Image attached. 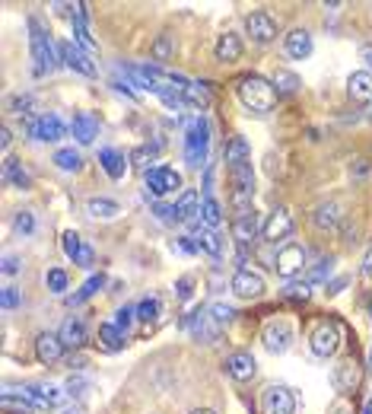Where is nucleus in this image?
Instances as JSON below:
<instances>
[{
	"label": "nucleus",
	"mask_w": 372,
	"mask_h": 414,
	"mask_svg": "<svg viewBox=\"0 0 372 414\" xmlns=\"http://www.w3.org/2000/svg\"><path fill=\"white\" fill-rule=\"evenodd\" d=\"M274 83L280 86V93H287V96H293V93L299 90V80H296L293 73H287V71H277L274 73Z\"/></svg>",
	"instance_id": "42"
},
{
	"label": "nucleus",
	"mask_w": 372,
	"mask_h": 414,
	"mask_svg": "<svg viewBox=\"0 0 372 414\" xmlns=\"http://www.w3.org/2000/svg\"><path fill=\"white\" fill-rule=\"evenodd\" d=\"M169 54H172V38H169V36H162L159 42H156V58H159V61H166Z\"/></svg>",
	"instance_id": "50"
},
{
	"label": "nucleus",
	"mask_w": 372,
	"mask_h": 414,
	"mask_svg": "<svg viewBox=\"0 0 372 414\" xmlns=\"http://www.w3.org/2000/svg\"><path fill=\"white\" fill-rule=\"evenodd\" d=\"M347 93L354 103H372V73L369 71H356L347 80Z\"/></svg>",
	"instance_id": "20"
},
{
	"label": "nucleus",
	"mask_w": 372,
	"mask_h": 414,
	"mask_svg": "<svg viewBox=\"0 0 372 414\" xmlns=\"http://www.w3.org/2000/svg\"><path fill=\"white\" fill-rule=\"evenodd\" d=\"M134 309H137L140 322H153V319L159 316V300H156V296H147V300H140Z\"/></svg>",
	"instance_id": "41"
},
{
	"label": "nucleus",
	"mask_w": 372,
	"mask_h": 414,
	"mask_svg": "<svg viewBox=\"0 0 372 414\" xmlns=\"http://www.w3.org/2000/svg\"><path fill=\"white\" fill-rule=\"evenodd\" d=\"M369 370H372V351H369Z\"/></svg>",
	"instance_id": "63"
},
{
	"label": "nucleus",
	"mask_w": 372,
	"mask_h": 414,
	"mask_svg": "<svg viewBox=\"0 0 372 414\" xmlns=\"http://www.w3.org/2000/svg\"><path fill=\"white\" fill-rule=\"evenodd\" d=\"M4 309H13V306H19V294H16V287H4Z\"/></svg>",
	"instance_id": "49"
},
{
	"label": "nucleus",
	"mask_w": 372,
	"mask_h": 414,
	"mask_svg": "<svg viewBox=\"0 0 372 414\" xmlns=\"http://www.w3.org/2000/svg\"><path fill=\"white\" fill-rule=\"evenodd\" d=\"M86 210H90L92 217H102V220H112V217L121 214V207L115 205V201H108V198H90V201H86Z\"/></svg>",
	"instance_id": "29"
},
{
	"label": "nucleus",
	"mask_w": 372,
	"mask_h": 414,
	"mask_svg": "<svg viewBox=\"0 0 372 414\" xmlns=\"http://www.w3.org/2000/svg\"><path fill=\"white\" fill-rule=\"evenodd\" d=\"M185 103L194 105V108H207V105H211V93H207V86L191 83V86L185 90Z\"/></svg>",
	"instance_id": "36"
},
{
	"label": "nucleus",
	"mask_w": 372,
	"mask_h": 414,
	"mask_svg": "<svg viewBox=\"0 0 372 414\" xmlns=\"http://www.w3.org/2000/svg\"><path fill=\"white\" fill-rule=\"evenodd\" d=\"M96 134H99V121H96V115L80 112L77 118H73V138H77L80 144H92V140H96Z\"/></svg>",
	"instance_id": "24"
},
{
	"label": "nucleus",
	"mask_w": 372,
	"mask_h": 414,
	"mask_svg": "<svg viewBox=\"0 0 372 414\" xmlns=\"http://www.w3.org/2000/svg\"><path fill=\"white\" fill-rule=\"evenodd\" d=\"M13 227H16V233L29 236L32 229H36V217H32L29 210H19V214H16V220H13Z\"/></svg>",
	"instance_id": "44"
},
{
	"label": "nucleus",
	"mask_w": 372,
	"mask_h": 414,
	"mask_svg": "<svg viewBox=\"0 0 372 414\" xmlns=\"http://www.w3.org/2000/svg\"><path fill=\"white\" fill-rule=\"evenodd\" d=\"M207 144H211V131H207L204 121H194L191 128H188V138H185V160L188 166H204L207 162Z\"/></svg>",
	"instance_id": "3"
},
{
	"label": "nucleus",
	"mask_w": 372,
	"mask_h": 414,
	"mask_svg": "<svg viewBox=\"0 0 372 414\" xmlns=\"http://www.w3.org/2000/svg\"><path fill=\"white\" fill-rule=\"evenodd\" d=\"M369 316H372V296H369Z\"/></svg>",
	"instance_id": "64"
},
{
	"label": "nucleus",
	"mask_w": 372,
	"mask_h": 414,
	"mask_svg": "<svg viewBox=\"0 0 372 414\" xmlns=\"http://www.w3.org/2000/svg\"><path fill=\"white\" fill-rule=\"evenodd\" d=\"M179 249H181V252H194V249H201V246H198V242H191V236H181Z\"/></svg>",
	"instance_id": "54"
},
{
	"label": "nucleus",
	"mask_w": 372,
	"mask_h": 414,
	"mask_svg": "<svg viewBox=\"0 0 372 414\" xmlns=\"http://www.w3.org/2000/svg\"><path fill=\"white\" fill-rule=\"evenodd\" d=\"M134 319H137V309H131V306L118 309V312H115V328L127 335V331H131V325H134Z\"/></svg>",
	"instance_id": "43"
},
{
	"label": "nucleus",
	"mask_w": 372,
	"mask_h": 414,
	"mask_svg": "<svg viewBox=\"0 0 372 414\" xmlns=\"http://www.w3.org/2000/svg\"><path fill=\"white\" fill-rule=\"evenodd\" d=\"M258 229H261V217L255 214V210L235 217V223H233V233H235V239H239V242H252L255 236H258Z\"/></svg>",
	"instance_id": "23"
},
{
	"label": "nucleus",
	"mask_w": 372,
	"mask_h": 414,
	"mask_svg": "<svg viewBox=\"0 0 372 414\" xmlns=\"http://www.w3.org/2000/svg\"><path fill=\"white\" fill-rule=\"evenodd\" d=\"M328 274H331V259H319L309 268V274H306V284L312 287V284H321V281H328Z\"/></svg>",
	"instance_id": "40"
},
{
	"label": "nucleus",
	"mask_w": 372,
	"mask_h": 414,
	"mask_svg": "<svg viewBox=\"0 0 372 414\" xmlns=\"http://www.w3.org/2000/svg\"><path fill=\"white\" fill-rule=\"evenodd\" d=\"M363 414H372V398L366 402V408H363Z\"/></svg>",
	"instance_id": "61"
},
{
	"label": "nucleus",
	"mask_w": 372,
	"mask_h": 414,
	"mask_svg": "<svg viewBox=\"0 0 372 414\" xmlns=\"http://www.w3.org/2000/svg\"><path fill=\"white\" fill-rule=\"evenodd\" d=\"M175 290H179V300H191V277H181Z\"/></svg>",
	"instance_id": "52"
},
{
	"label": "nucleus",
	"mask_w": 372,
	"mask_h": 414,
	"mask_svg": "<svg viewBox=\"0 0 372 414\" xmlns=\"http://www.w3.org/2000/svg\"><path fill=\"white\" fill-rule=\"evenodd\" d=\"M64 414H80V408H67Z\"/></svg>",
	"instance_id": "62"
},
{
	"label": "nucleus",
	"mask_w": 372,
	"mask_h": 414,
	"mask_svg": "<svg viewBox=\"0 0 372 414\" xmlns=\"http://www.w3.org/2000/svg\"><path fill=\"white\" fill-rule=\"evenodd\" d=\"M4 179L13 182V185H19V188L29 185V172H26L23 162H16V160H6L4 162Z\"/></svg>",
	"instance_id": "31"
},
{
	"label": "nucleus",
	"mask_w": 372,
	"mask_h": 414,
	"mask_svg": "<svg viewBox=\"0 0 372 414\" xmlns=\"http://www.w3.org/2000/svg\"><path fill=\"white\" fill-rule=\"evenodd\" d=\"M363 274H366V277H372V246H369L366 259H363Z\"/></svg>",
	"instance_id": "58"
},
{
	"label": "nucleus",
	"mask_w": 372,
	"mask_h": 414,
	"mask_svg": "<svg viewBox=\"0 0 372 414\" xmlns=\"http://www.w3.org/2000/svg\"><path fill=\"white\" fill-rule=\"evenodd\" d=\"M207 316L213 319V325L216 328H223V325H229L233 322V306H226V303H211V306H207Z\"/></svg>",
	"instance_id": "38"
},
{
	"label": "nucleus",
	"mask_w": 372,
	"mask_h": 414,
	"mask_svg": "<svg viewBox=\"0 0 372 414\" xmlns=\"http://www.w3.org/2000/svg\"><path fill=\"white\" fill-rule=\"evenodd\" d=\"M181 185V175L175 169H166V166H156V169H147V192L150 195H169Z\"/></svg>",
	"instance_id": "9"
},
{
	"label": "nucleus",
	"mask_w": 372,
	"mask_h": 414,
	"mask_svg": "<svg viewBox=\"0 0 372 414\" xmlns=\"http://www.w3.org/2000/svg\"><path fill=\"white\" fill-rule=\"evenodd\" d=\"M48 290H54V294H64V290H67V271H60V268L48 271Z\"/></svg>",
	"instance_id": "45"
},
{
	"label": "nucleus",
	"mask_w": 372,
	"mask_h": 414,
	"mask_svg": "<svg viewBox=\"0 0 372 414\" xmlns=\"http://www.w3.org/2000/svg\"><path fill=\"white\" fill-rule=\"evenodd\" d=\"M337 348H341V328H337L334 322L319 325L312 335V354L315 357H334Z\"/></svg>",
	"instance_id": "7"
},
{
	"label": "nucleus",
	"mask_w": 372,
	"mask_h": 414,
	"mask_svg": "<svg viewBox=\"0 0 372 414\" xmlns=\"http://www.w3.org/2000/svg\"><path fill=\"white\" fill-rule=\"evenodd\" d=\"M10 140H13V134H10V128H0V147H10Z\"/></svg>",
	"instance_id": "57"
},
{
	"label": "nucleus",
	"mask_w": 372,
	"mask_h": 414,
	"mask_svg": "<svg viewBox=\"0 0 372 414\" xmlns=\"http://www.w3.org/2000/svg\"><path fill=\"white\" fill-rule=\"evenodd\" d=\"M54 162H58V169H64V172H77L83 160H80V153L73 150V147H64V150L54 153Z\"/></svg>",
	"instance_id": "35"
},
{
	"label": "nucleus",
	"mask_w": 372,
	"mask_h": 414,
	"mask_svg": "<svg viewBox=\"0 0 372 414\" xmlns=\"http://www.w3.org/2000/svg\"><path fill=\"white\" fill-rule=\"evenodd\" d=\"M229 185H233V192H229V205L239 210V217L248 214V210H252V195H255L252 160L233 162V166H229Z\"/></svg>",
	"instance_id": "1"
},
{
	"label": "nucleus",
	"mask_w": 372,
	"mask_h": 414,
	"mask_svg": "<svg viewBox=\"0 0 372 414\" xmlns=\"http://www.w3.org/2000/svg\"><path fill=\"white\" fill-rule=\"evenodd\" d=\"M293 233V217H289L287 207H277L270 214V220L265 223V239L267 242H277V239H287Z\"/></svg>",
	"instance_id": "17"
},
{
	"label": "nucleus",
	"mask_w": 372,
	"mask_h": 414,
	"mask_svg": "<svg viewBox=\"0 0 372 414\" xmlns=\"http://www.w3.org/2000/svg\"><path fill=\"white\" fill-rule=\"evenodd\" d=\"M201 205H204V201H201V195L188 188V192L175 201V214H179V220H194V217L201 214Z\"/></svg>",
	"instance_id": "27"
},
{
	"label": "nucleus",
	"mask_w": 372,
	"mask_h": 414,
	"mask_svg": "<svg viewBox=\"0 0 372 414\" xmlns=\"http://www.w3.org/2000/svg\"><path fill=\"white\" fill-rule=\"evenodd\" d=\"M293 344V328L287 322H267L265 325V348L270 354H283Z\"/></svg>",
	"instance_id": "13"
},
{
	"label": "nucleus",
	"mask_w": 372,
	"mask_h": 414,
	"mask_svg": "<svg viewBox=\"0 0 372 414\" xmlns=\"http://www.w3.org/2000/svg\"><path fill=\"white\" fill-rule=\"evenodd\" d=\"M127 341L124 331H118L115 325H102L99 328V344H102V351H108V354H115V351H121Z\"/></svg>",
	"instance_id": "28"
},
{
	"label": "nucleus",
	"mask_w": 372,
	"mask_h": 414,
	"mask_svg": "<svg viewBox=\"0 0 372 414\" xmlns=\"http://www.w3.org/2000/svg\"><path fill=\"white\" fill-rule=\"evenodd\" d=\"M287 296H289V300H309V284L306 281H302V284H289Z\"/></svg>",
	"instance_id": "48"
},
{
	"label": "nucleus",
	"mask_w": 372,
	"mask_h": 414,
	"mask_svg": "<svg viewBox=\"0 0 372 414\" xmlns=\"http://www.w3.org/2000/svg\"><path fill=\"white\" fill-rule=\"evenodd\" d=\"M360 58L366 61V67H369V73H372V45H363V48H360Z\"/></svg>",
	"instance_id": "56"
},
{
	"label": "nucleus",
	"mask_w": 372,
	"mask_h": 414,
	"mask_svg": "<svg viewBox=\"0 0 372 414\" xmlns=\"http://www.w3.org/2000/svg\"><path fill=\"white\" fill-rule=\"evenodd\" d=\"M220 220H223V207L207 195L204 205H201V223H207V227L213 229V227H220Z\"/></svg>",
	"instance_id": "34"
},
{
	"label": "nucleus",
	"mask_w": 372,
	"mask_h": 414,
	"mask_svg": "<svg viewBox=\"0 0 372 414\" xmlns=\"http://www.w3.org/2000/svg\"><path fill=\"white\" fill-rule=\"evenodd\" d=\"M245 32L252 36V42L267 45V42L277 38V23L267 16V13H252V16H245Z\"/></svg>",
	"instance_id": "11"
},
{
	"label": "nucleus",
	"mask_w": 372,
	"mask_h": 414,
	"mask_svg": "<svg viewBox=\"0 0 372 414\" xmlns=\"http://www.w3.org/2000/svg\"><path fill=\"white\" fill-rule=\"evenodd\" d=\"M29 105H32L29 96H13L10 103H6V108H10V112H16V115H26V112H29Z\"/></svg>",
	"instance_id": "47"
},
{
	"label": "nucleus",
	"mask_w": 372,
	"mask_h": 414,
	"mask_svg": "<svg viewBox=\"0 0 372 414\" xmlns=\"http://www.w3.org/2000/svg\"><path fill=\"white\" fill-rule=\"evenodd\" d=\"M261 411L265 414H293L296 411V395L287 385H267L261 395Z\"/></svg>",
	"instance_id": "5"
},
{
	"label": "nucleus",
	"mask_w": 372,
	"mask_h": 414,
	"mask_svg": "<svg viewBox=\"0 0 372 414\" xmlns=\"http://www.w3.org/2000/svg\"><path fill=\"white\" fill-rule=\"evenodd\" d=\"M29 134L36 140H58L64 138V121L58 115H42V118H29Z\"/></svg>",
	"instance_id": "16"
},
{
	"label": "nucleus",
	"mask_w": 372,
	"mask_h": 414,
	"mask_svg": "<svg viewBox=\"0 0 372 414\" xmlns=\"http://www.w3.org/2000/svg\"><path fill=\"white\" fill-rule=\"evenodd\" d=\"M252 160V153H248V144L242 138H233L226 144V166H233V162H245Z\"/></svg>",
	"instance_id": "33"
},
{
	"label": "nucleus",
	"mask_w": 372,
	"mask_h": 414,
	"mask_svg": "<svg viewBox=\"0 0 372 414\" xmlns=\"http://www.w3.org/2000/svg\"><path fill=\"white\" fill-rule=\"evenodd\" d=\"M64 389L70 392V395L83 398V395H86V389H90V383H86V379H80V376H70V379H67V385H64Z\"/></svg>",
	"instance_id": "46"
},
{
	"label": "nucleus",
	"mask_w": 372,
	"mask_h": 414,
	"mask_svg": "<svg viewBox=\"0 0 372 414\" xmlns=\"http://www.w3.org/2000/svg\"><path fill=\"white\" fill-rule=\"evenodd\" d=\"M156 217L159 220H179V214H175V205H156Z\"/></svg>",
	"instance_id": "51"
},
{
	"label": "nucleus",
	"mask_w": 372,
	"mask_h": 414,
	"mask_svg": "<svg viewBox=\"0 0 372 414\" xmlns=\"http://www.w3.org/2000/svg\"><path fill=\"white\" fill-rule=\"evenodd\" d=\"M226 373L235 383H248V379H255V373H258V363H255V357L248 354V351H235V354L226 357Z\"/></svg>",
	"instance_id": "12"
},
{
	"label": "nucleus",
	"mask_w": 372,
	"mask_h": 414,
	"mask_svg": "<svg viewBox=\"0 0 372 414\" xmlns=\"http://www.w3.org/2000/svg\"><path fill=\"white\" fill-rule=\"evenodd\" d=\"M283 48H287V54L293 61H302V58L312 54V36H309L306 29H293L287 36V45H283Z\"/></svg>",
	"instance_id": "21"
},
{
	"label": "nucleus",
	"mask_w": 372,
	"mask_h": 414,
	"mask_svg": "<svg viewBox=\"0 0 372 414\" xmlns=\"http://www.w3.org/2000/svg\"><path fill=\"white\" fill-rule=\"evenodd\" d=\"M60 354H64V341H60V335H51V331H45V335H38L36 341V357L42 363H58Z\"/></svg>",
	"instance_id": "18"
},
{
	"label": "nucleus",
	"mask_w": 372,
	"mask_h": 414,
	"mask_svg": "<svg viewBox=\"0 0 372 414\" xmlns=\"http://www.w3.org/2000/svg\"><path fill=\"white\" fill-rule=\"evenodd\" d=\"M19 395H26L29 398L36 408H45V411H51V408H58L60 405V389L58 385H42V383H29V385H23L19 389Z\"/></svg>",
	"instance_id": "8"
},
{
	"label": "nucleus",
	"mask_w": 372,
	"mask_h": 414,
	"mask_svg": "<svg viewBox=\"0 0 372 414\" xmlns=\"http://www.w3.org/2000/svg\"><path fill=\"white\" fill-rule=\"evenodd\" d=\"M67 363H70V366H73V370H80V366H83V357H80V354H77V357H70V361H67Z\"/></svg>",
	"instance_id": "59"
},
{
	"label": "nucleus",
	"mask_w": 372,
	"mask_h": 414,
	"mask_svg": "<svg viewBox=\"0 0 372 414\" xmlns=\"http://www.w3.org/2000/svg\"><path fill=\"white\" fill-rule=\"evenodd\" d=\"M16 271H19V259H16V255H6V259H4V274L10 277V274H16Z\"/></svg>",
	"instance_id": "53"
},
{
	"label": "nucleus",
	"mask_w": 372,
	"mask_h": 414,
	"mask_svg": "<svg viewBox=\"0 0 372 414\" xmlns=\"http://www.w3.org/2000/svg\"><path fill=\"white\" fill-rule=\"evenodd\" d=\"M191 414H216V411H211V408H194Z\"/></svg>",
	"instance_id": "60"
},
{
	"label": "nucleus",
	"mask_w": 372,
	"mask_h": 414,
	"mask_svg": "<svg viewBox=\"0 0 372 414\" xmlns=\"http://www.w3.org/2000/svg\"><path fill=\"white\" fill-rule=\"evenodd\" d=\"M274 268H277V274L280 277H296L302 268H306V249L302 246H296V242H289V246H283L280 252H277V259H274Z\"/></svg>",
	"instance_id": "6"
},
{
	"label": "nucleus",
	"mask_w": 372,
	"mask_h": 414,
	"mask_svg": "<svg viewBox=\"0 0 372 414\" xmlns=\"http://www.w3.org/2000/svg\"><path fill=\"white\" fill-rule=\"evenodd\" d=\"M99 162H102V169H105L108 179H121V175H124V169H127L124 153H121V150H112V147L99 150Z\"/></svg>",
	"instance_id": "25"
},
{
	"label": "nucleus",
	"mask_w": 372,
	"mask_h": 414,
	"mask_svg": "<svg viewBox=\"0 0 372 414\" xmlns=\"http://www.w3.org/2000/svg\"><path fill=\"white\" fill-rule=\"evenodd\" d=\"M334 385L337 392H354L360 385V366H356V361H341L334 366Z\"/></svg>",
	"instance_id": "19"
},
{
	"label": "nucleus",
	"mask_w": 372,
	"mask_h": 414,
	"mask_svg": "<svg viewBox=\"0 0 372 414\" xmlns=\"http://www.w3.org/2000/svg\"><path fill=\"white\" fill-rule=\"evenodd\" d=\"M242 54V42L235 32H226V36H220V42H216V61H223V64H229V61H239Z\"/></svg>",
	"instance_id": "26"
},
{
	"label": "nucleus",
	"mask_w": 372,
	"mask_h": 414,
	"mask_svg": "<svg viewBox=\"0 0 372 414\" xmlns=\"http://www.w3.org/2000/svg\"><path fill=\"white\" fill-rule=\"evenodd\" d=\"M58 54H60V61H64L70 71H80V73H86V77L96 73V64L90 61V54H83V48H80L77 42H60Z\"/></svg>",
	"instance_id": "10"
},
{
	"label": "nucleus",
	"mask_w": 372,
	"mask_h": 414,
	"mask_svg": "<svg viewBox=\"0 0 372 414\" xmlns=\"http://www.w3.org/2000/svg\"><path fill=\"white\" fill-rule=\"evenodd\" d=\"M4 408L13 411V414H32V411H36V405H32L26 395H16V392H4Z\"/></svg>",
	"instance_id": "32"
},
{
	"label": "nucleus",
	"mask_w": 372,
	"mask_h": 414,
	"mask_svg": "<svg viewBox=\"0 0 372 414\" xmlns=\"http://www.w3.org/2000/svg\"><path fill=\"white\" fill-rule=\"evenodd\" d=\"M312 220H315V227H319V229L337 227V220H341V207H337V205H319Z\"/></svg>",
	"instance_id": "30"
},
{
	"label": "nucleus",
	"mask_w": 372,
	"mask_h": 414,
	"mask_svg": "<svg viewBox=\"0 0 372 414\" xmlns=\"http://www.w3.org/2000/svg\"><path fill=\"white\" fill-rule=\"evenodd\" d=\"M105 287V277L102 274H92L90 281L83 284V287H80V294L77 296H70V303H83V300H90L92 294H96V290H102Z\"/></svg>",
	"instance_id": "39"
},
{
	"label": "nucleus",
	"mask_w": 372,
	"mask_h": 414,
	"mask_svg": "<svg viewBox=\"0 0 372 414\" xmlns=\"http://www.w3.org/2000/svg\"><path fill=\"white\" fill-rule=\"evenodd\" d=\"M29 29H32V61H36V73L42 77V73H48L54 67V48L38 19H29Z\"/></svg>",
	"instance_id": "4"
},
{
	"label": "nucleus",
	"mask_w": 372,
	"mask_h": 414,
	"mask_svg": "<svg viewBox=\"0 0 372 414\" xmlns=\"http://www.w3.org/2000/svg\"><path fill=\"white\" fill-rule=\"evenodd\" d=\"M233 290L242 300H255V296H261V290H265V277L242 268V271H235V277H233Z\"/></svg>",
	"instance_id": "14"
},
{
	"label": "nucleus",
	"mask_w": 372,
	"mask_h": 414,
	"mask_svg": "<svg viewBox=\"0 0 372 414\" xmlns=\"http://www.w3.org/2000/svg\"><path fill=\"white\" fill-rule=\"evenodd\" d=\"M344 287H347V277H337V281L328 284V294H341Z\"/></svg>",
	"instance_id": "55"
},
{
	"label": "nucleus",
	"mask_w": 372,
	"mask_h": 414,
	"mask_svg": "<svg viewBox=\"0 0 372 414\" xmlns=\"http://www.w3.org/2000/svg\"><path fill=\"white\" fill-rule=\"evenodd\" d=\"M239 99H242V105L245 108H252V112H270L277 103V90H274V83L265 77H245L239 83Z\"/></svg>",
	"instance_id": "2"
},
{
	"label": "nucleus",
	"mask_w": 372,
	"mask_h": 414,
	"mask_svg": "<svg viewBox=\"0 0 372 414\" xmlns=\"http://www.w3.org/2000/svg\"><path fill=\"white\" fill-rule=\"evenodd\" d=\"M64 255L67 259H73V264H80V268H92V249L86 246L83 239H80V233H73V229H67L64 233Z\"/></svg>",
	"instance_id": "15"
},
{
	"label": "nucleus",
	"mask_w": 372,
	"mask_h": 414,
	"mask_svg": "<svg viewBox=\"0 0 372 414\" xmlns=\"http://www.w3.org/2000/svg\"><path fill=\"white\" fill-rule=\"evenodd\" d=\"M198 246L204 249L207 255H213V259H220L223 255V239L213 233V229H201V239H198Z\"/></svg>",
	"instance_id": "37"
},
{
	"label": "nucleus",
	"mask_w": 372,
	"mask_h": 414,
	"mask_svg": "<svg viewBox=\"0 0 372 414\" xmlns=\"http://www.w3.org/2000/svg\"><path fill=\"white\" fill-rule=\"evenodd\" d=\"M60 341H64V348H73V351H80L86 344V325L80 322V319H67L64 325H60Z\"/></svg>",
	"instance_id": "22"
}]
</instances>
